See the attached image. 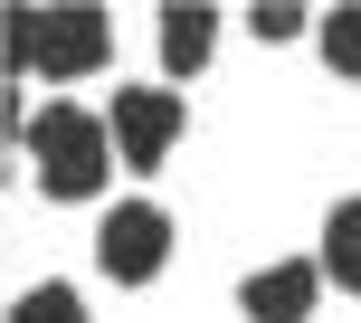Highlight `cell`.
<instances>
[{
	"mask_svg": "<svg viewBox=\"0 0 361 323\" xmlns=\"http://www.w3.org/2000/svg\"><path fill=\"white\" fill-rule=\"evenodd\" d=\"M152 48H162V76H209V57H219V10H209V0H171V10L152 19Z\"/></svg>",
	"mask_w": 361,
	"mask_h": 323,
	"instance_id": "8992f818",
	"label": "cell"
},
{
	"mask_svg": "<svg viewBox=\"0 0 361 323\" xmlns=\"http://www.w3.org/2000/svg\"><path fill=\"white\" fill-rule=\"evenodd\" d=\"M95 267H105V286H152L171 267V209L162 200H114L95 219Z\"/></svg>",
	"mask_w": 361,
	"mask_h": 323,
	"instance_id": "277c9868",
	"label": "cell"
},
{
	"mask_svg": "<svg viewBox=\"0 0 361 323\" xmlns=\"http://www.w3.org/2000/svg\"><path fill=\"white\" fill-rule=\"evenodd\" d=\"M324 305V257H276V267L238 276V314L247 323H314Z\"/></svg>",
	"mask_w": 361,
	"mask_h": 323,
	"instance_id": "5b68a950",
	"label": "cell"
},
{
	"mask_svg": "<svg viewBox=\"0 0 361 323\" xmlns=\"http://www.w3.org/2000/svg\"><path fill=\"white\" fill-rule=\"evenodd\" d=\"M314 257H324V286L361 295V190L324 209V248H314Z\"/></svg>",
	"mask_w": 361,
	"mask_h": 323,
	"instance_id": "52a82bcc",
	"label": "cell"
},
{
	"mask_svg": "<svg viewBox=\"0 0 361 323\" xmlns=\"http://www.w3.org/2000/svg\"><path fill=\"white\" fill-rule=\"evenodd\" d=\"M314 48H324L333 76H352V86H361V0H343L333 19H314Z\"/></svg>",
	"mask_w": 361,
	"mask_h": 323,
	"instance_id": "ba28073f",
	"label": "cell"
},
{
	"mask_svg": "<svg viewBox=\"0 0 361 323\" xmlns=\"http://www.w3.org/2000/svg\"><path fill=\"white\" fill-rule=\"evenodd\" d=\"M29 171H38V190L48 200H105V181L124 171V162H114V133H105V114H86V105H67V95H57V105H38V124H29Z\"/></svg>",
	"mask_w": 361,
	"mask_h": 323,
	"instance_id": "6da1fadb",
	"label": "cell"
},
{
	"mask_svg": "<svg viewBox=\"0 0 361 323\" xmlns=\"http://www.w3.org/2000/svg\"><path fill=\"white\" fill-rule=\"evenodd\" d=\"M180 124H190V105H180V86H124L105 105V133H114V162H124L133 181L162 171L180 152Z\"/></svg>",
	"mask_w": 361,
	"mask_h": 323,
	"instance_id": "3957f363",
	"label": "cell"
},
{
	"mask_svg": "<svg viewBox=\"0 0 361 323\" xmlns=\"http://www.w3.org/2000/svg\"><path fill=\"white\" fill-rule=\"evenodd\" d=\"M10 323H95V314H86V295H76L67 276H48V286H19Z\"/></svg>",
	"mask_w": 361,
	"mask_h": 323,
	"instance_id": "9c48e42d",
	"label": "cell"
},
{
	"mask_svg": "<svg viewBox=\"0 0 361 323\" xmlns=\"http://www.w3.org/2000/svg\"><path fill=\"white\" fill-rule=\"evenodd\" d=\"M114 57V19L86 10V0H67V10H29L19 0L10 10V76L29 86V76H95Z\"/></svg>",
	"mask_w": 361,
	"mask_h": 323,
	"instance_id": "7a4b0ae2",
	"label": "cell"
},
{
	"mask_svg": "<svg viewBox=\"0 0 361 323\" xmlns=\"http://www.w3.org/2000/svg\"><path fill=\"white\" fill-rule=\"evenodd\" d=\"M247 29H257V38H267V48H295V38H305V29H314V19H305V10H295V0H267V10H247Z\"/></svg>",
	"mask_w": 361,
	"mask_h": 323,
	"instance_id": "30bf717a",
	"label": "cell"
}]
</instances>
